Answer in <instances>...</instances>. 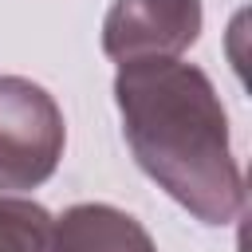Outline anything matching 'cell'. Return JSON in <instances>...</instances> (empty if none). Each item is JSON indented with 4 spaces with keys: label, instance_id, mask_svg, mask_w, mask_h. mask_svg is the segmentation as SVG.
Returning a JSON list of instances; mask_svg holds the SVG:
<instances>
[{
    "label": "cell",
    "instance_id": "6da1fadb",
    "mask_svg": "<svg viewBox=\"0 0 252 252\" xmlns=\"http://www.w3.org/2000/svg\"><path fill=\"white\" fill-rule=\"evenodd\" d=\"M114 102L134 161L201 224L244 209V177L228 146V114L209 75L181 59L118 67Z\"/></svg>",
    "mask_w": 252,
    "mask_h": 252
},
{
    "label": "cell",
    "instance_id": "7a4b0ae2",
    "mask_svg": "<svg viewBox=\"0 0 252 252\" xmlns=\"http://www.w3.org/2000/svg\"><path fill=\"white\" fill-rule=\"evenodd\" d=\"M67 146L59 102L32 79L0 75V193L16 197L43 185Z\"/></svg>",
    "mask_w": 252,
    "mask_h": 252
},
{
    "label": "cell",
    "instance_id": "3957f363",
    "mask_svg": "<svg viewBox=\"0 0 252 252\" xmlns=\"http://www.w3.org/2000/svg\"><path fill=\"white\" fill-rule=\"evenodd\" d=\"M201 0H114L102 20V51L118 63L177 59L201 35Z\"/></svg>",
    "mask_w": 252,
    "mask_h": 252
},
{
    "label": "cell",
    "instance_id": "277c9868",
    "mask_svg": "<svg viewBox=\"0 0 252 252\" xmlns=\"http://www.w3.org/2000/svg\"><path fill=\"white\" fill-rule=\"evenodd\" d=\"M55 252H158V248L130 213L87 201L55 217Z\"/></svg>",
    "mask_w": 252,
    "mask_h": 252
},
{
    "label": "cell",
    "instance_id": "5b68a950",
    "mask_svg": "<svg viewBox=\"0 0 252 252\" xmlns=\"http://www.w3.org/2000/svg\"><path fill=\"white\" fill-rule=\"evenodd\" d=\"M0 252H55V217L35 201L0 193Z\"/></svg>",
    "mask_w": 252,
    "mask_h": 252
}]
</instances>
